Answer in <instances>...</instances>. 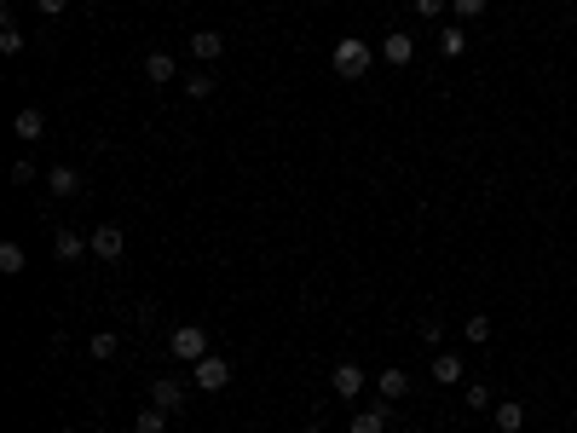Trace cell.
Wrapping results in <instances>:
<instances>
[{
	"label": "cell",
	"instance_id": "9a60e30c",
	"mask_svg": "<svg viewBox=\"0 0 577 433\" xmlns=\"http://www.w3.org/2000/svg\"><path fill=\"white\" fill-rule=\"evenodd\" d=\"M462 370H468V364H462L457 353H439V358H433V381H439V387H457Z\"/></svg>",
	"mask_w": 577,
	"mask_h": 433
},
{
	"label": "cell",
	"instance_id": "ffe728a7",
	"mask_svg": "<svg viewBox=\"0 0 577 433\" xmlns=\"http://www.w3.org/2000/svg\"><path fill=\"white\" fill-rule=\"evenodd\" d=\"M462 336H468L474 346H485L490 341V318L485 312H468V318H462Z\"/></svg>",
	"mask_w": 577,
	"mask_h": 433
},
{
	"label": "cell",
	"instance_id": "5bb4252c",
	"mask_svg": "<svg viewBox=\"0 0 577 433\" xmlns=\"http://www.w3.org/2000/svg\"><path fill=\"white\" fill-rule=\"evenodd\" d=\"M387 411H392V404H375V411H352V428H347V433H387Z\"/></svg>",
	"mask_w": 577,
	"mask_h": 433
},
{
	"label": "cell",
	"instance_id": "52a82bcc",
	"mask_svg": "<svg viewBox=\"0 0 577 433\" xmlns=\"http://www.w3.org/2000/svg\"><path fill=\"white\" fill-rule=\"evenodd\" d=\"M87 243H93L98 260H121V249H128V231H121V226H98Z\"/></svg>",
	"mask_w": 577,
	"mask_h": 433
},
{
	"label": "cell",
	"instance_id": "f1b7e54d",
	"mask_svg": "<svg viewBox=\"0 0 577 433\" xmlns=\"http://www.w3.org/2000/svg\"><path fill=\"white\" fill-rule=\"evenodd\" d=\"M306 433H317V428H306Z\"/></svg>",
	"mask_w": 577,
	"mask_h": 433
},
{
	"label": "cell",
	"instance_id": "cb8c5ba5",
	"mask_svg": "<svg viewBox=\"0 0 577 433\" xmlns=\"http://www.w3.org/2000/svg\"><path fill=\"white\" fill-rule=\"evenodd\" d=\"M450 12H457V23H474L485 18V0H450Z\"/></svg>",
	"mask_w": 577,
	"mask_h": 433
},
{
	"label": "cell",
	"instance_id": "d6986e66",
	"mask_svg": "<svg viewBox=\"0 0 577 433\" xmlns=\"http://www.w3.org/2000/svg\"><path fill=\"white\" fill-rule=\"evenodd\" d=\"M162 428H168V411H162V404H151V411L133 416V433H162Z\"/></svg>",
	"mask_w": 577,
	"mask_h": 433
},
{
	"label": "cell",
	"instance_id": "ba28073f",
	"mask_svg": "<svg viewBox=\"0 0 577 433\" xmlns=\"http://www.w3.org/2000/svg\"><path fill=\"white\" fill-rule=\"evenodd\" d=\"M12 133H18L23 145H41V139H46V116H41L35 104H29V110H18V116H12Z\"/></svg>",
	"mask_w": 577,
	"mask_h": 433
},
{
	"label": "cell",
	"instance_id": "5b68a950",
	"mask_svg": "<svg viewBox=\"0 0 577 433\" xmlns=\"http://www.w3.org/2000/svg\"><path fill=\"white\" fill-rule=\"evenodd\" d=\"M151 404H162L168 416H179V411H185V387H179L174 376H156L151 381Z\"/></svg>",
	"mask_w": 577,
	"mask_h": 433
},
{
	"label": "cell",
	"instance_id": "277c9868",
	"mask_svg": "<svg viewBox=\"0 0 577 433\" xmlns=\"http://www.w3.org/2000/svg\"><path fill=\"white\" fill-rule=\"evenodd\" d=\"M329 387H335V399H359V393H364V364H352V358H341V364L335 370H329Z\"/></svg>",
	"mask_w": 577,
	"mask_h": 433
},
{
	"label": "cell",
	"instance_id": "83f0119b",
	"mask_svg": "<svg viewBox=\"0 0 577 433\" xmlns=\"http://www.w3.org/2000/svg\"><path fill=\"white\" fill-rule=\"evenodd\" d=\"M64 6H70V0H35V12H41V18H58Z\"/></svg>",
	"mask_w": 577,
	"mask_h": 433
},
{
	"label": "cell",
	"instance_id": "ac0fdd59",
	"mask_svg": "<svg viewBox=\"0 0 577 433\" xmlns=\"http://www.w3.org/2000/svg\"><path fill=\"white\" fill-rule=\"evenodd\" d=\"M23 266H29V254H23V243H0V271H6V278H18Z\"/></svg>",
	"mask_w": 577,
	"mask_h": 433
},
{
	"label": "cell",
	"instance_id": "484cf974",
	"mask_svg": "<svg viewBox=\"0 0 577 433\" xmlns=\"http://www.w3.org/2000/svg\"><path fill=\"white\" fill-rule=\"evenodd\" d=\"M12 185H35V162H29V156H18V162H12Z\"/></svg>",
	"mask_w": 577,
	"mask_h": 433
},
{
	"label": "cell",
	"instance_id": "30bf717a",
	"mask_svg": "<svg viewBox=\"0 0 577 433\" xmlns=\"http://www.w3.org/2000/svg\"><path fill=\"white\" fill-rule=\"evenodd\" d=\"M144 81H156V87L179 81V64H174V53H151V58H144Z\"/></svg>",
	"mask_w": 577,
	"mask_h": 433
},
{
	"label": "cell",
	"instance_id": "3957f363",
	"mask_svg": "<svg viewBox=\"0 0 577 433\" xmlns=\"http://www.w3.org/2000/svg\"><path fill=\"white\" fill-rule=\"evenodd\" d=\"M191 376H196V387H202V393H219V387H231V358L208 353V358H196V364H191Z\"/></svg>",
	"mask_w": 577,
	"mask_h": 433
},
{
	"label": "cell",
	"instance_id": "4fadbf2b",
	"mask_svg": "<svg viewBox=\"0 0 577 433\" xmlns=\"http://www.w3.org/2000/svg\"><path fill=\"white\" fill-rule=\"evenodd\" d=\"M468 53V29H462V23H445V29H439V58H462Z\"/></svg>",
	"mask_w": 577,
	"mask_h": 433
},
{
	"label": "cell",
	"instance_id": "7c38bea8",
	"mask_svg": "<svg viewBox=\"0 0 577 433\" xmlns=\"http://www.w3.org/2000/svg\"><path fill=\"white\" fill-rule=\"evenodd\" d=\"M81 249H93V243H81V231H70V226L53 231V254L58 260H81Z\"/></svg>",
	"mask_w": 577,
	"mask_h": 433
},
{
	"label": "cell",
	"instance_id": "8992f818",
	"mask_svg": "<svg viewBox=\"0 0 577 433\" xmlns=\"http://www.w3.org/2000/svg\"><path fill=\"white\" fill-rule=\"evenodd\" d=\"M375 393H382V404H399V399H410V376H404L399 364H387L382 376H375Z\"/></svg>",
	"mask_w": 577,
	"mask_h": 433
},
{
	"label": "cell",
	"instance_id": "9c48e42d",
	"mask_svg": "<svg viewBox=\"0 0 577 433\" xmlns=\"http://www.w3.org/2000/svg\"><path fill=\"white\" fill-rule=\"evenodd\" d=\"M219 53H226V35H219V29H196V35H191V58H202V64H214Z\"/></svg>",
	"mask_w": 577,
	"mask_h": 433
},
{
	"label": "cell",
	"instance_id": "2e32d148",
	"mask_svg": "<svg viewBox=\"0 0 577 433\" xmlns=\"http://www.w3.org/2000/svg\"><path fill=\"white\" fill-rule=\"evenodd\" d=\"M382 58H387V64H410V58H416V41H410V35H387V41H382Z\"/></svg>",
	"mask_w": 577,
	"mask_h": 433
},
{
	"label": "cell",
	"instance_id": "e0dca14e",
	"mask_svg": "<svg viewBox=\"0 0 577 433\" xmlns=\"http://www.w3.org/2000/svg\"><path fill=\"white\" fill-rule=\"evenodd\" d=\"M525 428V404H497V433H520Z\"/></svg>",
	"mask_w": 577,
	"mask_h": 433
},
{
	"label": "cell",
	"instance_id": "7402d4cb",
	"mask_svg": "<svg viewBox=\"0 0 577 433\" xmlns=\"http://www.w3.org/2000/svg\"><path fill=\"white\" fill-rule=\"evenodd\" d=\"M116 353H121V336H110V329H98L87 341V358H116Z\"/></svg>",
	"mask_w": 577,
	"mask_h": 433
},
{
	"label": "cell",
	"instance_id": "6da1fadb",
	"mask_svg": "<svg viewBox=\"0 0 577 433\" xmlns=\"http://www.w3.org/2000/svg\"><path fill=\"white\" fill-rule=\"evenodd\" d=\"M329 64H335L341 81H364V76H370V64H375V53L359 41V35H341L335 53H329Z\"/></svg>",
	"mask_w": 577,
	"mask_h": 433
},
{
	"label": "cell",
	"instance_id": "d4e9b609",
	"mask_svg": "<svg viewBox=\"0 0 577 433\" xmlns=\"http://www.w3.org/2000/svg\"><path fill=\"white\" fill-rule=\"evenodd\" d=\"M468 411H497V404H490V387H485V381H474V387H468Z\"/></svg>",
	"mask_w": 577,
	"mask_h": 433
},
{
	"label": "cell",
	"instance_id": "44dd1931",
	"mask_svg": "<svg viewBox=\"0 0 577 433\" xmlns=\"http://www.w3.org/2000/svg\"><path fill=\"white\" fill-rule=\"evenodd\" d=\"M0 53H23V29H18V18H0Z\"/></svg>",
	"mask_w": 577,
	"mask_h": 433
},
{
	"label": "cell",
	"instance_id": "603a6c76",
	"mask_svg": "<svg viewBox=\"0 0 577 433\" xmlns=\"http://www.w3.org/2000/svg\"><path fill=\"white\" fill-rule=\"evenodd\" d=\"M214 87H219V81L208 76V70H196V76H185V93H191V98H214Z\"/></svg>",
	"mask_w": 577,
	"mask_h": 433
},
{
	"label": "cell",
	"instance_id": "8fae6325",
	"mask_svg": "<svg viewBox=\"0 0 577 433\" xmlns=\"http://www.w3.org/2000/svg\"><path fill=\"white\" fill-rule=\"evenodd\" d=\"M46 185H53V196H81V168H46Z\"/></svg>",
	"mask_w": 577,
	"mask_h": 433
},
{
	"label": "cell",
	"instance_id": "4316f807",
	"mask_svg": "<svg viewBox=\"0 0 577 433\" xmlns=\"http://www.w3.org/2000/svg\"><path fill=\"white\" fill-rule=\"evenodd\" d=\"M445 12V0H416V18H439Z\"/></svg>",
	"mask_w": 577,
	"mask_h": 433
},
{
	"label": "cell",
	"instance_id": "7a4b0ae2",
	"mask_svg": "<svg viewBox=\"0 0 577 433\" xmlns=\"http://www.w3.org/2000/svg\"><path fill=\"white\" fill-rule=\"evenodd\" d=\"M168 353H174L179 364L208 358V329H202V324H174V329H168Z\"/></svg>",
	"mask_w": 577,
	"mask_h": 433
}]
</instances>
